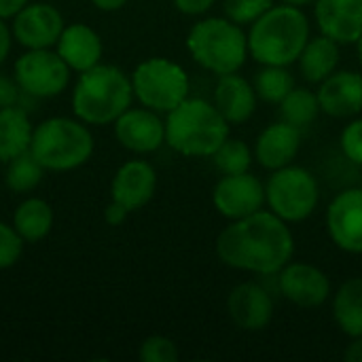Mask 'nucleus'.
Returning <instances> with one entry per match:
<instances>
[{
    "mask_svg": "<svg viewBox=\"0 0 362 362\" xmlns=\"http://www.w3.org/2000/svg\"><path fill=\"white\" fill-rule=\"evenodd\" d=\"M216 255L233 269L274 276L293 261L295 238L286 221L272 210H259L246 218L231 221L218 233Z\"/></svg>",
    "mask_w": 362,
    "mask_h": 362,
    "instance_id": "obj_1",
    "label": "nucleus"
},
{
    "mask_svg": "<svg viewBox=\"0 0 362 362\" xmlns=\"http://www.w3.org/2000/svg\"><path fill=\"white\" fill-rule=\"evenodd\" d=\"M310 40V21L301 6L280 4L250 23L248 53L263 66H291Z\"/></svg>",
    "mask_w": 362,
    "mask_h": 362,
    "instance_id": "obj_2",
    "label": "nucleus"
},
{
    "mask_svg": "<svg viewBox=\"0 0 362 362\" xmlns=\"http://www.w3.org/2000/svg\"><path fill=\"white\" fill-rule=\"evenodd\" d=\"M134 100L132 78L112 64L81 72L72 91V110L87 125L115 123Z\"/></svg>",
    "mask_w": 362,
    "mask_h": 362,
    "instance_id": "obj_3",
    "label": "nucleus"
},
{
    "mask_svg": "<svg viewBox=\"0 0 362 362\" xmlns=\"http://www.w3.org/2000/svg\"><path fill=\"white\" fill-rule=\"evenodd\" d=\"M229 138V123L214 102L187 98L168 112L165 142L185 157H212Z\"/></svg>",
    "mask_w": 362,
    "mask_h": 362,
    "instance_id": "obj_4",
    "label": "nucleus"
},
{
    "mask_svg": "<svg viewBox=\"0 0 362 362\" xmlns=\"http://www.w3.org/2000/svg\"><path fill=\"white\" fill-rule=\"evenodd\" d=\"M191 57L216 76L238 72L248 57V34L227 17H206L187 34Z\"/></svg>",
    "mask_w": 362,
    "mask_h": 362,
    "instance_id": "obj_5",
    "label": "nucleus"
},
{
    "mask_svg": "<svg viewBox=\"0 0 362 362\" xmlns=\"http://www.w3.org/2000/svg\"><path fill=\"white\" fill-rule=\"evenodd\" d=\"M32 155L49 172H70L93 155V136L78 119L51 117L34 127Z\"/></svg>",
    "mask_w": 362,
    "mask_h": 362,
    "instance_id": "obj_6",
    "label": "nucleus"
},
{
    "mask_svg": "<svg viewBox=\"0 0 362 362\" xmlns=\"http://www.w3.org/2000/svg\"><path fill=\"white\" fill-rule=\"evenodd\" d=\"M132 87L138 102L155 112H170L189 98V74L165 57H151L136 66Z\"/></svg>",
    "mask_w": 362,
    "mask_h": 362,
    "instance_id": "obj_7",
    "label": "nucleus"
},
{
    "mask_svg": "<svg viewBox=\"0 0 362 362\" xmlns=\"http://www.w3.org/2000/svg\"><path fill=\"white\" fill-rule=\"evenodd\" d=\"M265 202L282 221L301 223L316 210L320 202V189L312 172L291 163L274 170L265 185Z\"/></svg>",
    "mask_w": 362,
    "mask_h": 362,
    "instance_id": "obj_8",
    "label": "nucleus"
},
{
    "mask_svg": "<svg viewBox=\"0 0 362 362\" xmlns=\"http://www.w3.org/2000/svg\"><path fill=\"white\" fill-rule=\"evenodd\" d=\"M15 81L30 98H55L70 83V68L57 51L28 49L15 62Z\"/></svg>",
    "mask_w": 362,
    "mask_h": 362,
    "instance_id": "obj_9",
    "label": "nucleus"
},
{
    "mask_svg": "<svg viewBox=\"0 0 362 362\" xmlns=\"http://www.w3.org/2000/svg\"><path fill=\"white\" fill-rule=\"evenodd\" d=\"M214 208L229 221L246 218L259 212L265 204V187L250 172L223 176L212 191Z\"/></svg>",
    "mask_w": 362,
    "mask_h": 362,
    "instance_id": "obj_10",
    "label": "nucleus"
},
{
    "mask_svg": "<svg viewBox=\"0 0 362 362\" xmlns=\"http://www.w3.org/2000/svg\"><path fill=\"white\" fill-rule=\"evenodd\" d=\"M13 19V36L25 49H51L66 28L62 13L45 2H28Z\"/></svg>",
    "mask_w": 362,
    "mask_h": 362,
    "instance_id": "obj_11",
    "label": "nucleus"
},
{
    "mask_svg": "<svg viewBox=\"0 0 362 362\" xmlns=\"http://www.w3.org/2000/svg\"><path fill=\"white\" fill-rule=\"evenodd\" d=\"M327 231L344 252L362 255V189H346L331 202Z\"/></svg>",
    "mask_w": 362,
    "mask_h": 362,
    "instance_id": "obj_12",
    "label": "nucleus"
},
{
    "mask_svg": "<svg viewBox=\"0 0 362 362\" xmlns=\"http://www.w3.org/2000/svg\"><path fill=\"white\" fill-rule=\"evenodd\" d=\"M280 293L299 308H320L331 295L329 276L310 263L291 261L280 269Z\"/></svg>",
    "mask_w": 362,
    "mask_h": 362,
    "instance_id": "obj_13",
    "label": "nucleus"
},
{
    "mask_svg": "<svg viewBox=\"0 0 362 362\" xmlns=\"http://www.w3.org/2000/svg\"><path fill=\"white\" fill-rule=\"evenodd\" d=\"M115 136L119 144L132 153L146 155L155 153L165 142V121L159 119V112L151 108H127L115 121Z\"/></svg>",
    "mask_w": 362,
    "mask_h": 362,
    "instance_id": "obj_14",
    "label": "nucleus"
},
{
    "mask_svg": "<svg viewBox=\"0 0 362 362\" xmlns=\"http://www.w3.org/2000/svg\"><path fill=\"white\" fill-rule=\"evenodd\" d=\"M227 314L238 329L257 333L272 322L274 299L261 284L242 282L227 297Z\"/></svg>",
    "mask_w": 362,
    "mask_h": 362,
    "instance_id": "obj_15",
    "label": "nucleus"
},
{
    "mask_svg": "<svg viewBox=\"0 0 362 362\" xmlns=\"http://www.w3.org/2000/svg\"><path fill=\"white\" fill-rule=\"evenodd\" d=\"M157 189V174L155 168L142 159H132L123 163L112 182H110V197L125 206L129 212L144 208Z\"/></svg>",
    "mask_w": 362,
    "mask_h": 362,
    "instance_id": "obj_16",
    "label": "nucleus"
},
{
    "mask_svg": "<svg viewBox=\"0 0 362 362\" xmlns=\"http://www.w3.org/2000/svg\"><path fill=\"white\" fill-rule=\"evenodd\" d=\"M320 110L335 119L354 117L362 110V74L354 70H335L318 89Z\"/></svg>",
    "mask_w": 362,
    "mask_h": 362,
    "instance_id": "obj_17",
    "label": "nucleus"
},
{
    "mask_svg": "<svg viewBox=\"0 0 362 362\" xmlns=\"http://www.w3.org/2000/svg\"><path fill=\"white\" fill-rule=\"evenodd\" d=\"M314 17L325 36L339 45L358 42L362 34V0H316Z\"/></svg>",
    "mask_w": 362,
    "mask_h": 362,
    "instance_id": "obj_18",
    "label": "nucleus"
},
{
    "mask_svg": "<svg viewBox=\"0 0 362 362\" xmlns=\"http://www.w3.org/2000/svg\"><path fill=\"white\" fill-rule=\"evenodd\" d=\"M301 148V132L299 127L280 121L267 125L255 144V159L265 170H280L284 165H291Z\"/></svg>",
    "mask_w": 362,
    "mask_h": 362,
    "instance_id": "obj_19",
    "label": "nucleus"
},
{
    "mask_svg": "<svg viewBox=\"0 0 362 362\" xmlns=\"http://www.w3.org/2000/svg\"><path fill=\"white\" fill-rule=\"evenodd\" d=\"M57 53L74 72H85L100 64L104 47L100 34L85 23H70L57 40Z\"/></svg>",
    "mask_w": 362,
    "mask_h": 362,
    "instance_id": "obj_20",
    "label": "nucleus"
},
{
    "mask_svg": "<svg viewBox=\"0 0 362 362\" xmlns=\"http://www.w3.org/2000/svg\"><path fill=\"white\" fill-rule=\"evenodd\" d=\"M259 95L255 85H250L238 72L218 76L214 87V106L227 119V123H246L257 110Z\"/></svg>",
    "mask_w": 362,
    "mask_h": 362,
    "instance_id": "obj_21",
    "label": "nucleus"
},
{
    "mask_svg": "<svg viewBox=\"0 0 362 362\" xmlns=\"http://www.w3.org/2000/svg\"><path fill=\"white\" fill-rule=\"evenodd\" d=\"M339 42L320 34L305 42L299 55V70L308 83H322L329 74L337 70L339 64Z\"/></svg>",
    "mask_w": 362,
    "mask_h": 362,
    "instance_id": "obj_22",
    "label": "nucleus"
},
{
    "mask_svg": "<svg viewBox=\"0 0 362 362\" xmlns=\"http://www.w3.org/2000/svg\"><path fill=\"white\" fill-rule=\"evenodd\" d=\"M32 125L28 112L19 106L0 108V163H8L30 148Z\"/></svg>",
    "mask_w": 362,
    "mask_h": 362,
    "instance_id": "obj_23",
    "label": "nucleus"
},
{
    "mask_svg": "<svg viewBox=\"0 0 362 362\" xmlns=\"http://www.w3.org/2000/svg\"><path fill=\"white\" fill-rule=\"evenodd\" d=\"M13 227L23 238V242H40L51 233L53 208L40 197H28L15 210Z\"/></svg>",
    "mask_w": 362,
    "mask_h": 362,
    "instance_id": "obj_24",
    "label": "nucleus"
},
{
    "mask_svg": "<svg viewBox=\"0 0 362 362\" xmlns=\"http://www.w3.org/2000/svg\"><path fill=\"white\" fill-rule=\"evenodd\" d=\"M333 316L348 337L362 335V278L346 280L333 297Z\"/></svg>",
    "mask_w": 362,
    "mask_h": 362,
    "instance_id": "obj_25",
    "label": "nucleus"
},
{
    "mask_svg": "<svg viewBox=\"0 0 362 362\" xmlns=\"http://www.w3.org/2000/svg\"><path fill=\"white\" fill-rule=\"evenodd\" d=\"M42 174H45V168L38 163V159L28 148L6 163L4 185L13 193H30L40 185Z\"/></svg>",
    "mask_w": 362,
    "mask_h": 362,
    "instance_id": "obj_26",
    "label": "nucleus"
},
{
    "mask_svg": "<svg viewBox=\"0 0 362 362\" xmlns=\"http://www.w3.org/2000/svg\"><path fill=\"white\" fill-rule=\"evenodd\" d=\"M280 112H282V121L295 125V127H305L312 121H316V117L322 112L320 110V102L318 95L305 87H295L282 102H280Z\"/></svg>",
    "mask_w": 362,
    "mask_h": 362,
    "instance_id": "obj_27",
    "label": "nucleus"
},
{
    "mask_svg": "<svg viewBox=\"0 0 362 362\" xmlns=\"http://www.w3.org/2000/svg\"><path fill=\"white\" fill-rule=\"evenodd\" d=\"M252 85L263 102L280 104L295 89V78L286 66H263V70L257 72Z\"/></svg>",
    "mask_w": 362,
    "mask_h": 362,
    "instance_id": "obj_28",
    "label": "nucleus"
},
{
    "mask_svg": "<svg viewBox=\"0 0 362 362\" xmlns=\"http://www.w3.org/2000/svg\"><path fill=\"white\" fill-rule=\"evenodd\" d=\"M212 157H214L216 170L223 176H227V174H244L252 165V151L248 148L246 142L235 140V138H227L216 148V153Z\"/></svg>",
    "mask_w": 362,
    "mask_h": 362,
    "instance_id": "obj_29",
    "label": "nucleus"
},
{
    "mask_svg": "<svg viewBox=\"0 0 362 362\" xmlns=\"http://www.w3.org/2000/svg\"><path fill=\"white\" fill-rule=\"evenodd\" d=\"M276 0H223V11L227 19L246 25L257 21L265 11L274 6Z\"/></svg>",
    "mask_w": 362,
    "mask_h": 362,
    "instance_id": "obj_30",
    "label": "nucleus"
},
{
    "mask_svg": "<svg viewBox=\"0 0 362 362\" xmlns=\"http://www.w3.org/2000/svg\"><path fill=\"white\" fill-rule=\"evenodd\" d=\"M138 356L142 362H176L178 361V348L170 337L153 335L140 344Z\"/></svg>",
    "mask_w": 362,
    "mask_h": 362,
    "instance_id": "obj_31",
    "label": "nucleus"
},
{
    "mask_svg": "<svg viewBox=\"0 0 362 362\" xmlns=\"http://www.w3.org/2000/svg\"><path fill=\"white\" fill-rule=\"evenodd\" d=\"M23 252V238L15 231L13 225L0 221V269L13 267Z\"/></svg>",
    "mask_w": 362,
    "mask_h": 362,
    "instance_id": "obj_32",
    "label": "nucleus"
},
{
    "mask_svg": "<svg viewBox=\"0 0 362 362\" xmlns=\"http://www.w3.org/2000/svg\"><path fill=\"white\" fill-rule=\"evenodd\" d=\"M341 151L346 153V157L352 163L362 165V117L350 121L344 127V132H341Z\"/></svg>",
    "mask_w": 362,
    "mask_h": 362,
    "instance_id": "obj_33",
    "label": "nucleus"
},
{
    "mask_svg": "<svg viewBox=\"0 0 362 362\" xmlns=\"http://www.w3.org/2000/svg\"><path fill=\"white\" fill-rule=\"evenodd\" d=\"M19 85L15 78L0 76V108L4 106H17L19 102Z\"/></svg>",
    "mask_w": 362,
    "mask_h": 362,
    "instance_id": "obj_34",
    "label": "nucleus"
},
{
    "mask_svg": "<svg viewBox=\"0 0 362 362\" xmlns=\"http://www.w3.org/2000/svg\"><path fill=\"white\" fill-rule=\"evenodd\" d=\"M172 2H174V6H176L182 15L195 17V15L208 13V11L214 6L216 0H172Z\"/></svg>",
    "mask_w": 362,
    "mask_h": 362,
    "instance_id": "obj_35",
    "label": "nucleus"
},
{
    "mask_svg": "<svg viewBox=\"0 0 362 362\" xmlns=\"http://www.w3.org/2000/svg\"><path fill=\"white\" fill-rule=\"evenodd\" d=\"M127 214H129V210H127L125 206H121L119 202H115V199H112V202L106 206V210H104V218H106V223H108L110 227L123 225L125 218H127Z\"/></svg>",
    "mask_w": 362,
    "mask_h": 362,
    "instance_id": "obj_36",
    "label": "nucleus"
},
{
    "mask_svg": "<svg viewBox=\"0 0 362 362\" xmlns=\"http://www.w3.org/2000/svg\"><path fill=\"white\" fill-rule=\"evenodd\" d=\"M11 42H13V30L4 23V19H0V66L11 53Z\"/></svg>",
    "mask_w": 362,
    "mask_h": 362,
    "instance_id": "obj_37",
    "label": "nucleus"
},
{
    "mask_svg": "<svg viewBox=\"0 0 362 362\" xmlns=\"http://www.w3.org/2000/svg\"><path fill=\"white\" fill-rule=\"evenodd\" d=\"M25 4H28V0H0V19L15 17Z\"/></svg>",
    "mask_w": 362,
    "mask_h": 362,
    "instance_id": "obj_38",
    "label": "nucleus"
},
{
    "mask_svg": "<svg viewBox=\"0 0 362 362\" xmlns=\"http://www.w3.org/2000/svg\"><path fill=\"white\" fill-rule=\"evenodd\" d=\"M344 358L348 362H362V335L361 337H352V344L346 348Z\"/></svg>",
    "mask_w": 362,
    "mask_h": 362,
    "instance_id": "obj_39",
    "label": "nucleus"
},
{
    "mask_svg": "<svg viewBox=\"0 0 362 362\" xmlns=\"http://www.w3.org/2000/svg\"><path fill=\"white\" fill-rule=\"evenodd\" d=\"M91 4L104 13H112V11H119L127 4V0H91Z\"/></svg>",
    "mask_w": 362,
    "mask_h": 362,
    "instance_id": "obj_40",
    "label": "nucleus"
},
{
    "mask_svg": "<svg viewBox=\"0 0 362 362\" xmlns=\"http://www.w3.org/2000/svg\"><path fill=\"white\" fill-rule=\"evenodd\" d=\"M284 4H293V6H305V4H312L316 0H282Z\"/></svg>",
    "mask_w": 362,
    "mask_h": 362,
    "instance_id": "obj_41",
    "label": "nucleus"
},
{
    "mask_svg": "<svg viewBox=\"0 0 362 362\" xmlns=\"http://www.w3.org/2000/svg\"><path fill=\"white\" fill-rule=\"evenodd\" d=\"M356 45H358V57H361V64H362V34H361V38H358V42H356Z\"/></svg>",
    "mask_w": 362,
    "mask_h": 362,
    "instance_id": "obj_42",
    "label": "nucleus"
}]
</instances>
